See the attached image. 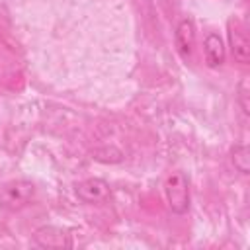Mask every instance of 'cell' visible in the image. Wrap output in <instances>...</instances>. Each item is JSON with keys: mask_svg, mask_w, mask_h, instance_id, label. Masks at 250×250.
Segmentation results:
<instances>
[{"mask_svg": "<svg viewBox=\"0 0 250 250\" xmlns=\"http://www.w3.org/2000/svg\"><path fill=\"white\" fill-rule=\"evenodd\" d=\"M229 47H230V55L236 62H240V64L250 62V41H248L246 31L238 20L229 21Z\"/></svg>", "mask_w": 250, "mask_h": 250, "instance_id": "3", "label": "cell"}, {"mask_svg": "<svg viewBox=\"0 0 250 250\" xmlns=\"http://www.w3.org/2000/svg\"><path fill=\"white\" fill-rule=\"evenodd\" d=\"M74 193L84 203H102L109 197V184L102 178H88L74 186Z\"/></svg>", "mask_w": 250, "mask_h": 250, "instance_id": "4", "label": "cell"}, {"mask_svg": "<svg viewBox=\"0 0 250 250\" xmlns=\"http://www.w3.org/2000/svg\"><path fill=\"white\" fill-rule=\"evenodd\" d=\"M33 242L41 248H51V250H62L72 244L70 236L57 227H39L33 232Z\"/></svg>", "mask_w": 250, "mask_h": 250, "instance_id": "6", "label": "cell"}, {"mask_svg": "<svg viewBox=\"0 0 250 250\" xmlns=\"http://www.w3.org/2000/svg\"><path fill=\"white\" fill-rule=\"evenodd\" d=\"M246 98H248V94H246V84H242V86H240V92H238V102H240V107H242L244 113H248V102H246Z\"/></svg>", "mask_w": 250, "mask_h": 250, "instance_id": "9", "label": "cell"}, {"mask_svg": "<svg viewBox=\"0 0 250 250\" xmlns=\"http://www.w3.org/2000/svg\"><path fill=\"white\" fill-rule=\"evenodd\" d=\"M203 57L209 68H219L223 66L225 59H227V51H225V43L217 33H207L203 39Z\"/></svg>", "mask_w": 250, "mask_h": 250, "instance_id": "7", "label": "cell"}, {"mask_svg": "<svg viewBox=\"0 0 250 250\" xmlns=\"http://www.w3.org/2000/svg\"><path fill=\"white\" fill-rule=\"evenodd\" d=\"M35 184L31 180H10L0 184V209L20 211L35 199Z\"/></svg>", "mask_w": 250, "mask_h": 250, "instance_id": "1", "label": "cell"}, {"mask_svg": "<svg viewBox=\"0 0 250 250\" xmlns=\"http://www.w3.org/2000/svg\"><path fill=\"white\" fill-rule=\"evenodd\" d=\"M176 51L184 61H191L193 47H195V23L191 18H182L174 31Z\"/></svg>", "mask_w": 250, "mask_h": 250, "instance_id": "5", "label": "cell"}, {"mask_svg": "<svg viewBox=\"0 0 250 250\" xmlns=\"http://www.w3.org/2000/svg\"><path fill=\"white\" fill-rule=\"evenodd\" d=\"M164 193L172 213L186 215L189 211V182L184 172L174 170L164 178Z\"/></svg>", "mask_w": 250, "mask_h": 250, "instance_id": "2", "label": "cell"}, {"mask_svg": "<svg viewBox=\"0 0 250 250\" xmlns=\"http://www.w3.org/2000/svg\"><path fill=\"white\" fill-rule=\"evenodd\" d=\"M230 162L240 174H248L250 172V150H248V146L244 143H236L230 148Z\"/></svg>", "mask_w": 250, "mask_h": 250, "instance_id": "8", "label": "cell"}]
</instances>
